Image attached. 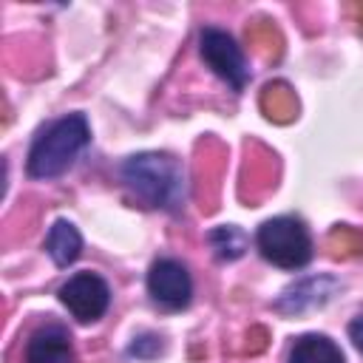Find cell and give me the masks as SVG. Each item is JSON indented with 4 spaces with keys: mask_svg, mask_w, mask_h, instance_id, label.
I'll use <instances>...</instances> for the list:
<instances>
[{
    "mask_svg": "<svg viewBox=\"0 0 363 363\" xmlns=\"http://www.w3.org/2000/svg\"><path fill=\"white\" fill-rule=\"evenodd\" d=\"M88 139H91V128L82 113H68L51 122L28 150V176L34 179L62 176L74 164V159L85 150Z\"/></svg>",
    "mask_w": 363,
    "mask_h": 363,
    "instance_id": "obj_2",
    "label": "cell"
},
{
    "mask_svg": "<svg viewBox=\"0 0 363 363\" xmlns=\"http://www.w3.org/2000/svg\"><path fill=\"white\" fill-rule=\"evenodd\" d=\"M122 179L147 207L173 210L184 199V170L167 153H136L122 164Z\"/></svg>",
    "mask_w": 363,
    "mask_h": 363,
    "instance_id": "obj_1",
    "label": "cell"
},
{
    "mask_svg": "<svg viewBox=\"0 0 363 363\" xmlns=\"http://www.w3.org/2000/svg\"><path fill=\"white\" fill-rule=\"evenodd\" d=\"M255 244L261 255L281 269H301L312 258V238L301 218L275 216L258 227Z\"/></svg>",
    "mask_w": 363,
    "mask_h": 363,
    "instance_id": "obj_3",
    "label": "cell"
},
{
    "mask_svg": "<svg viewBox=\"0 0 363 363\" xmlns=\"http://www.w3.org/2000/svg\"><path fill=\"white\" fill-rule=\"evenodd\" d=\"M26 363H74L71 335L57 323L40 326L26 343Z\"/></svg>",
    "mask_w": 363,
    "mask_h": 363,
    "instance_id": "obj_8",
    "label": "cell"
},
{
    "mask_svg": "<svg viewBox=\"0 0 363 363\" xmlns=\"http://www.w3.org/2000/svg\"><path fill=\"white\" fill-rule=\"evenodd\" d=\"M337 289H340V281L337 278H332V275H312V278H303L295 286H289L275 301V309L281 315H303L309 309L323 306Z\"/></svg>",
    "mask_w": 363,
    "mask_h": 363,
    "instance_id": "obj_7",
    "label": "cell"
},
{
    "mask_svg": "<svg viewBox=\"0 0 363 363\" xmlns=\"http://www.w3.org/2000/svg\"><path fill=\"white\" fill-rule=\"evenodd\" d=\"M199 43H201V57L213 68V74H218L224 82H230L235 91H241L250 79V68H247L241 48L235 45V40L227 31L210 26L201 31Z\"/></svg>",
    "mask_w": 363,
    "mask_h": 363,
    "instance_id": "obj_4",
    "label": "cell"
},
{
    "mask_svg": "<svg viewBox=\"0 0 363 363\" xmlns=\"http://www.w3.org/2000/svg\"><path fill=\"white\" fill-rule=\"evenodd\" d=\"M289 363H346L343 352L326 335H303L289 349Z\"/></svg>",
    "mask_w": 363,
    "mask_h": 363,
    "instance_id": "obj_10",
    "label": "cell"
},
{
    "mask_svg": "<svg viewBox=\"0 0 363 363\" xmlns=\"http://www.w3.org/2000/svg\"><path fill=\"white\" fill-rule=\"evenodd\" d=\"M349 337H352V343L363 352V315H360V318H354V320L349 323Z\"/></svg>",
    "mask_w": 363,
    "mask_h": 363,
    "instance_id": "obj_13",
    "label": "cell"
},
{
    "mask_svg": "<svg viewBox=\"0 0 363 363\" xmlns=\"http://www.w3.org/2000/svg\"><path fill=\"white\" fill-rule=\"evenodd\" d=\"M207 241H210V247L216 250V255H218L221 261H235V258H241L244 250H247V233H244L241 227H235V224L213 227V230L207 233Z\"/></svg>",
    "mask_w": 363,
    "mask_h": 363,
    "instance_id": "obj_11",
    "label": "cell"
},
{
    "mask_svg": "<svg viewBox=\"0 0 363 363\" xmlns=\"http://www.w3.org/2000/svg\"><path fill=\"white\" fill-rule=\"evenodd\" d=\"M79 250H82V235L79 230L65 221V218H57L45 235V252L51 255V261L57 267H68L79 258Z\"/></svg>",
    "mask_w": 363,
    "mask_h": 363,
    "instance_id": "obj_9",
    "label": "cell"
},
{
    "mask_svg": "<svg viewBox=\"0 0 363 363\" xmlns=\"http://www.w3.org/2000/svg\"><path fill=\"white\" fill-rule=\"evenodd\" d=\"M159 349H162L159 346V337H153V335H145V337H139V340L130 343V354H136V357H153Z\"/></svg>",
    "mask_w": 363,
    "mask_h": 363,
    "instance_id": "obj_12",
    "label": "cell"
},
{
    "mask_svg": "<svg viewBox=\"0 0 363 363\" xmlns=\"http://www.w3.org/2000/svg\"><path fill=\"white\" fill-rule=\"evenodd\" d=\"M147 289H150L153 301H159L170 309H182L190 303L193 281H190V272L182 261L159 258L147 272Z\"/></svg>",
    "mask_w": 363,
    "mask_h": 363,
    "instance_id": "obj_6",
    "label": "cell"
},
{
    "mask_svg": "<svg viewBox=\"0 0 363 363\" xmlns=\"http://www.w3.org/2000/svg\"><path fill=\"white\" fill-rule=\"evenodd\" d=\"M62 306L82 323L99 320L111 303V289L96 272H77L60 286Z\"/></svg>",
    "mask_w": 363,
    "mask_h": 363,
    "instance_id": "obj_5",
    "label": "cell"
}]
</instances>
